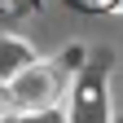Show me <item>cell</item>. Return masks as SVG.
<instances>
[{
	"label": "cell",
	"mask_w": 123,
	"mask_h": 123,
	"mask_svg": "<svg viewBox=\"0 0 123 123\" xmlns=\"http://www.w3.org/2000/svg\"><path fill=\"white\" fill-rule=\"evenodd\" d=\"M62 92H66V66L53 57H40L9 84V105L13 114H53L62 110Z\"/></svg>",
	"instance_id": "6da1fadb"
},
{
	"label": "cell",
	"mask_w": 123,
	"mask_h": 123,
	"mask_svg": "<svg viewBox=\"0 0 123 123\" xmlns=\"http://www.w3.org/2000/svg\"><path fill=\"white\" fill-rule=\"evenodd\" d=\"M66 123H110V110H105V79H101L97 66L79 70V79L70 88Z\"/></svg>",
	"instance_id": "7a4b0ae2"
},
{
	"label": "cell",
	"mask_w": 123,
	"mask_h": 123,
	"mask_svg": "<svg viewBox=\"0 0 123 123\" xmlns=\"http://www.w3.org/2000/svg\"><path fill=\"white\" fill-rule=\"evenodd\" d=\"M31 62H40V53L31 49L22 35H9V31H0V88H9L18 75L31 66Z\"/></svg>",
	"instance_id": "3957f363"
},
{
	"label": "cell",
	"mask_w": 123,
	"mask_h": 123,
	"mask_svg": "<svg viewBox=\"0 0 123 123\" xmlns=\"http://www.w3.org/2000/svg\"><path fill=\"white\" fill-rule=\"evenodd\" d=\"M0 123H66V110H53V114H5Z\"/></svg>",
	"instance_id": "277c9868"
},
{
	"label": "cell",
	"mask_w": 123,
	"mask_h": 123,
	"mask_svg": "<svg viewBox=\"0 0 123 123\" xmlns=\"http://www.w3.org/2000/svg\"><path fill=\"white\" fill-rule=\"evenodd\" d=\"M88 9H101V13H123V0H88Z\"/></svg>",
	"instance_id": "5b68a950"
},
{
	"label": "cell",
	"mask_w": 123,
	"mask_h": 123,
	"mask_svg": "<svg viewBox=\"0 0 123 123\" xmlns=\"http://www.w3.org/2000/svg\"><path fill=\"white\" fill-rule=\"evenodd\" d=\"M5 114H13V105H9V88H0V119Z\"/></svg>",
	"instance_id": "8992f818"
}]
</instances>
